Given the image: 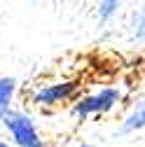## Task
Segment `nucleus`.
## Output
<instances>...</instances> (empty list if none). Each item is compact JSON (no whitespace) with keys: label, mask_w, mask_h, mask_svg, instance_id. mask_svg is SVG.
<instances>
[{"label":"nucleus","mask_w":145,"mask_h":147,"mask_svg":"<svg viewBox=\"0 0 145 147\" xmlns=\"http://www.w3.org/2000/svg\"><path fill=\"white\" fill-rule=\"evenodd\" d=\"M61 147H94V145L87 142V140H68V142H63Z\"/></svg>","instance_id":"6e6552de"},{"label":"nucleus","mask_w":145,"mask_h":147,"mask_svg":"<svg viewBox=\"0 0 145 147\" xmlns=\"http://www.w3.org/2000/svg\"><path fill=\"white\" fill-rule=\"evenodd\" d=\"M30 3H45V0H30Z\"/></svg>","instance_id":"9d476101"},{"label":"nucleus","mask_w":145,"mask_h":147,"mask_svg":"<svg viewBox=\"0 0 145 147\" xmlns=\"http://www.w3.org/2000/svg\"><path fill=\"white\" fill-rule=\"evenodd\" d=\"M0 126L5 128V136L14 147H49L45 133L40 131V124L28 110L14 107L12 112L0 121Z\"/></svg>","instance_id":"7ed1b4c3"},{"label":"nucleus","mask_w":145,"mask_h":147,"mask_svg":"<svg viewBox=\"0 0 145 147\" xmlns=\"http://www.w3.org/2000/svg\"><path fill=\"white\" fill-rule=\"evenodd\" d=\"M126 0H96V12H94V19L98 28H108L122 12Z\"/></svg>","instance_id":"423d86ee"},{"label":"nucleus","mask_w":145,"mask_h":147,"mask_svg":"<svg viewBox=\"0 0 145 147\" xmlns=\"http://www.w3.org/2000/svg\"><path fill=\"white\" fill-rule=\"evenodd\" d=\"M129 96V89L124 84H103L98 89L84 91V94L68 107L70 119L75 121H89V119H101L112 115L117 107Z\"/></svg>","instance_id":"f257e3e1"},{"label":"nucleus","mask_w":145,"mask_h":147,"mask_svg":"<svg viewBox=\"0 0 145 147\" xmlns=\"http://www.w3.org/2000/svg\"><path fill=\"white\" fill-rule=\"evenodd\" d=\"M126 33H129V40L133 45H143L145 47V5H140L138 9H133L129 14Z\"/></svg>","instance_id":"0eeeda50"},{"label":"nucleus","mask_w":145,"mask_h":147,"mask_svg":"<svg viewBox=\"0 0 145 147\" xmlns=\"http://www.w3.org/2000/svg\"><path fill=\"white\" fill-rule=\"evenodd\" d=\"M0 147H14V145L9 142V138H7V136H0Z\"/></svg>","instance_id":"1a4fd4ad"},{"label":"nucleus","mask_w":145,"mask_h":147,"mask_svg":"<svg viewBox=\"0 0 145 147\" xmlns=\"http://www.w3.org/2000/svg\"><path fill=\"white\" fill-rule=\"evenodd\" d=\"M16 94H19V80L12 75H0V121L14 110Z\"/></svg>","instance_id":"39448f33"},{"label":"nucleus","mask_w":145,"mask_h":147,"mask_svg":"<svg viewBox=\"0 0 145 147\" xmlns=\"http://www.w3.org/2000/svg\"><path fill=\"white\" fill-rule=\"evenodd\" d=\"M143 128H145V96L138 98L129 110H126V115L119 119L112 136L115 138H126V136H136Z\"/></svg>","instance_id":"20e7f679"},{"label":"nucleus","mask_w":145,"mask_h":147,"mask_svg":"<svg viewBox=\"0 0 145 147\" xmlns=\"http://www.w3.org/2000/svg\"><path fill=\"white\" fill-rule=\"evenodd\" d=\"M82 77H59L40 82L28 91V103L40 112H54L61 107H70L82 94H84Z\"/></svg>","instance_id":"f03ea898"}]
</instances>
